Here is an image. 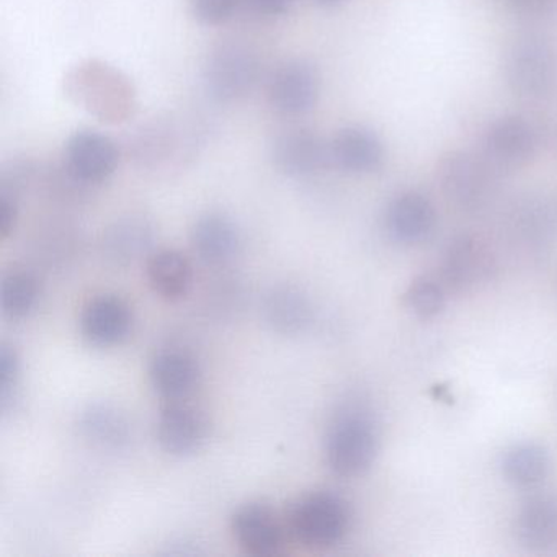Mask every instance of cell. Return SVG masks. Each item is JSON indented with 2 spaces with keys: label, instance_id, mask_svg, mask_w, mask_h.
Returning <instances> with one entry per match:
<instances>
[{
  "label": "cell",
  "instance_id": "7402d4cb",
  "mask_svg": "<svg viewBox=\"0 0 557 557\" xmlns=\"http://www.w3.org/2000/svg\"><path fill=\"white\" fill-rule=\"evenodd\" d=\"M81 430L94 445L122 449L132 440V425L119 409L106 404L90 406L81 417Z\"/></svg>",
  "mask_w": 557,
  "mask_h": 557
},
{
  "label": "cell",
  "instance_id": "ac0fdd59",
  "mask_svg": "<svg viewBox=\"0 0 557 557\" xmlns=\"http://www.w3.org/2000/svg\"><path fill=\"white\" fill-rule=\"evenodd\" d=\"M191 246L201 262L207 265H223L239 250V231L224 214H205L191 230Z\"/></svg>",
  "mask_w": 557,
  "mask_h": 557
},
{
  "label": "cell",
  "instance_id": "484cf974",
  "mask_svg": "<svg viewBox=\"0 0 557 557\" xmlns=\"http://www.w3.org/2000/svg\"><path fill=\"white\" fill-rule=\"evenodd\" d=\"M151 240V230L146 221L139 218H126L110 227L107 233L106 244L112 256L116 259H129L135 257L139 250L145 249L146 244Z\"/></svg>",
  "mask_w": 557,
  "mask_h": 557
},
{
  "label": "cell",
  "instance_id": "7a4b0ae2",
  "mask_svg": "<svg viewBox=\"0 0 557 557\" xmlns=\"http://www.w3.org/2000/svg\"><path fill=\"white\" fill-rule=\"evenodd\" d=\"M66 84L74 102L94 94L81 106L100 119V122H125L135 106V92L128 79L120 71L99 61H87L77 66L67 77Z\"/></svg>",
  "mask_w": 557,
  "mask_h": 557
},
{
  "label": "cell",
  "instance_id": "6da1fadb",
  "mask_svg": "<svg viewBox=\"0 0 557 557\" xmlns=\"http://www.w3.org/2000/svg\"><path fill=\"white\" fill-rule=\"evenodd\" d=\"M289 536L309 549H329L344 540L350 528V505L334 492L302 495L285 515Z\"/></svg>",
  "mask_w": 557,
  "mask_h": 557
},
{
  "label": "cell",
  "instance_id": "e0dca14e",
  "mask_svg": "<svg viewBox=\"0 0 557 557\" xmlns=\"http://www.w3.org/2000/svg\"><path fill=\"white\" fill-rule=\"evenodd\" d=\"M200 376L197 358L175 348L156 354L149 367L152 387L168 400L185 399L194 393Z\"/></svg>",
  "mask_w": 557,
  "mask_h": 557
},
{
  "label": "cell",
  "instance_id": "f546056e",
  "mask_svg": "<svg viewBox=\"0 0 557 557\" xmlns=\"http://www.w3.org/2000/svg\"><path fill=\"white\" fill-rule=\"evenodd\" d=\"M253 12L267 17L286 14L295 0H244Z\"/></svg>",
  "mask_w": 557,
  "mask_h": 557
},
{
  "label": "cell",
  "instance_id": "8fae6325",
  "mask_svg": "<svg viewBox=\"0 0 557 557\" xmlns=\"http://www.w3.org/2000/svg\"><path fill=\"white\" fill-rule=\"evenodd\" d=\"M484 151L485 158L497 168H523L536 154V129L524 116H502L488 125Z\"/></svg>",
  "mask_w": 557,
  "mask_h": 557
},
{
  "label": "cell",
  "instance_id": "9c48e42d",
  "mask_svg": "<svg viewBox=\"0 0 557 557\" xmlns=\"http://www.w3.org/2000/svg\"><path fill=\"white\" fill-rule=\"evenodd\" d=\"M554 70L553 51L541 38H520L508 53V84L515 94L527 99L544 96L550 89Z\"/></svg>",
  "mask_w": 557,
  "mask_h": 557
},
{
  "label": "cell",
  "instance_id": "1f68e13d",
  "mask_svg": "<svg viewBox=\"0 0 557 557\" xmlns=\"http://www.w3.org/2000/svg\"><path fill=\"white\" fill-rule=\"evenodd\" d=\"M315 4L321 5V8H337L341 5L344 0H314Z\"/></svg>",
  "mask_w": 557,
  "mask_h": 557
},
{
  "label": "cell",
  "instance_id": "603a6c76",
  "mask_svg": "<svg viewBox=\"0 0 557 557\" xmlns=\"http://www.w3.org/2000/svg\"><path fill=\"white\" fill-rule=\"evenodd\" d=\"M263 314L275 331L282 334H296L305 331L306 325L311 322L312 311L308 298L298 289L282 286L267 295Z\"/></svg>",
  "mask_w": 557,
  "mask_h": 557
},
{
  "label": "cell",
  "instance_id": "4fadbf2b",
  "mask_svg": "<svg viewBox=\"0 0 557 557\" xmlns=\"http://www.w3.org/2000/svg\"><path fill=\"white\" fill-rule=\"evenodd\" d=\"M384 226L394 243L419 246L425 243L435 230V207L419 191H404L387 205Z\"/></svg>",
  "mask_w": 557,
  "mask_h": 557
},
{
  "label": "cell",
  "instance_id": "52a82bcc",
  "mask_svg": "<svg viewBox=\"0 0 557 557\" xmlns=\"http://www.w3.org/2000/svg\"><path fill=\"white\" fill-rule=\"evenodd\" d=\"M120 151L115 141L96 129H77L64 145V169L81 185H97L115 174Z\"/></svg>",
  "mask_w": 557,
  "mask_h": 557
},
{
  "label": "cell",
  "instance_id": "d6986e66",
  "mask_svg": "<svg viewBox=\"0 0 557 557\" xmlns=\"http://www.w3.org/2000/svg\"><path fill=\"white\" fill-rule=\"evenodd\" d=\"M515 534L521 546L544 550L557 541V502L547 495H533L518 508Z\"/></svg>",
  "mask_w": 557,
  "mask_h": 557
},
{
  "label": "cell",
  "instance_id": "f1b7e54d",
  "mask_svg": "<svg viewBox=\"0 0 557 557\" xmlns=\"http://www.w3.org/2000/svg\"><path fill=\"white\" fill-rule=\"evenodd\" d=\"M17 220V198L12 191L0 190V236H2V239H8L14 233Z\"/></svg>",
  "mask_w": 557,
  "mask_h": 557
},
{
  "label": "cell",
  "instance_id": "277c9868",
  "mask_svg": "<svg viewBox=\"0 0 557 557\" xmlns=\"http://www.w3.org/2000/svg\"><path fill=\"white\" fill-rule=\"evenodd\" d=\"M259 73V57L252 48L240 41H224L208 57L203 83L216 102H239L252 92Z\"/></svg>",
  "mask_w": 557,
  "mask_h": 557
},
{
  "label": "cell",
  "instance_id": "8992f818",
  "mask_svg": "<svg viewBox=\"0 0 557 557\" xmlns=\"http://www.w3.org/2000/svg\"><path fill=\"white\" fill-rule=\"evenodd\" d=\"M321 96V76L311 61L295 58L276 67L270 77L269 102L278 115H306L318 106Z\"/></svg>",
  "mask_w": 557,
  "mask_h": 557
},
{
  "label": "cell",
  "instance_id": "5bb4252c",
  "mask_svg": "<svg viewBox=\"0 0 557 557\" xmlns=\"http://www.w3.org/2000/svg\"><path fill=\"white\" fill-rule=\"evenodd\" d=\"M275 168L289 177H306L324 169L331 161L329 145L311 129L282 133L272 146Z\"/></svg>",
  "mask_w": 557,
  "mask_h": 557
},
{
  "label": "cell",
  "instance_id": "83f0119b",
  "mask_svg": "<svg viewBox=\"0 0 557 557\" xmlns=\"http://www.w3.org/2000/svg\"><path fill=\"white\" fill-rule=\"evenodd\" d=\"M18 364L17 354L8 345H2L0 350V399H2V410H8L9 403L14 399L15 387H17Z\"/></svg>",
  "mask_w": 557,
  "mask_h": 557
},
{
  "label": "cell",
  "instance_id": "44dd1931",
  "mask_svg": "<svg viewBox=\"0 0 557 557\" xmlns=\"http://www.w3.org/2000/svg\"><path fill=\"white\" fill-rule=\"evenodd\" d=\"M549 469V453L540 443H517L502 458L504 478L518 488L536 487L547 478Z\"/></svg>",
  "mask_w": 557,
  "mask_h": 557
},
{
  "label": "cell",
  "instance_id": "3957f363",
  "mask_svg": "<svg viewBox=\"0 0 557 557\" xmlns=\"http://www.w3.org/2000/svg\"><path fill=\"white\" fill-rule=\"evenodd\" d=\"M376 426L370 417L347 410L332 422L325 438L329 468L342 478H357L373 466L377 455Z\"/></svg>",
  "mask_w": 557,
  "mask_h": 557
},
{
  "label": "cell",
  "instance_id": "4dcf8cb0",
  "mask_svg": "<svg viewBox=\"0 0 557 557\" xmlns=\"http://www.w3.org/2000/svg\"><path fill=\"white\" fill-rule=\"evenodd\" d=\"M530 12H547L557 8V0H517Z\"/></svg>",
  "mask_w": 557,
  "mask_h": 557
},
{
  "label": "cell",
  "instance_id": "30bf717a",
  "mask_svg": "<svg viewBox=\"0 0 557 557\" xmlns=\"http://www.w3.org/2000/svg\"><path fill=\"white\" fill-rule=\"evenodd\" d=\"M234 540L250 556L272 557L285 549L286 521L269 505L249 504L240 507L231 521Z\"/></svg>",
  "mask_w": 557,
  "mask_h": 557
},
{
  "label": "cell",
  "instance_id": "4316f807",
  "mask_svg": "<svg viewBox=\"0 0 557 557\" xmlns=\"http://www.w3.org/2000/svg\"><path fill=\"white\" fill-rule=\"evenodd\" d=\"M243 0H188L191 15L200 24L218 27L236 15Z\"/></svg>",
  "mask_w": 557,
  "mask_h": 557
},
{
  "label": "cell",
  "instance_id": "5b68a950",
  "mask_svg": "<svg viewBox=\"0 0 557 557\" xmlns=\"http://www.w3.org/2000/svg\"><path fill=\"white\" fill-rule=\"evenodd\" d=\"M487 162L465 151H449L440 159V187L449 203L461 210H478L491 197L494 178Z\"/></svg>",
  "mask_w": 557,
  "mask_h": 557
},
{
  "label": "cell",
  "instance_id": "d4e9b609",
  "mask_svg": "<svg viewBox=\"0 0 557 557\" xmlns=\"http://www.w3.org/2000/svg\"><path fill=\"white\" fill-rule=\"evenodd\" d=\"M403 301L419 319L436 318L446 306L445 285L432 276H419L407 286Z\"/></svg>",
  "mask_w": 557,
  "mask_h": 557
},
{
  "label": "cell",
  "instance_id": "7c38bea8",
  "mask_svg": "<svg viewBox=\"0 0 557 557\" xmlns=\"http://www.w3.org/2000/svg\"><path fill=\"white\" fill-rule=\"evenodd\" d=\"M207 417L185 399L168 400L158 420V440L161 448L172 456H187L198 451L207 442Z\"/></svg>",
  "mask_w": 557,
  "mask_h": 557
},
{
  "label": "cell",
  "instance_id": "cb8c5ba5",
  "mask_svg": "<svg viewBox=\"0 0 557 557\" xmlns=\"http://www.w3.org/2000/svg\"><path fill=\"white\" fill-rule=\"evenodd\" d=\"M40 296L37 278L28 272L15 270L2 278L0 285V308L8 318H27Z\"/></svg>",
  "mask_w": 557,
  "mask_h": 557
},
{
  "label": "cell",
  "instance_id": "ba28073f",
  "mask_svg": "<svg viewBox=\"0 0 557 557\" xmlns=\"http://www.w3.org/2000/svg\"><path fill=\"white\" fill-rule=\"evenodd\" d=\"M497 262L481 237L462 234L446 247L442 260V276L453 292H471L494 278Z\"/></svg>",
  "mask_w": 557,
  "mask_h": 557
},
{
  "label": "cell",
  "instance_id": "9a60e30c",
  "mask_svg": "<svg viewBox=\"0 0 557 557\" xmlns=\"http://www.w3.org/2000/svg\"><path fill=\"white\" fill-rule=\"evenodd\" d=\"M133 312L125 299L115 295H100L90 299L81 315L84 338L96 347H113L128 337Z\"/></svg>",
  "mask_w": 557,
  "mask_h": 557
},
{
  "label": "cell",
  "instance_id": "2e32d148",
  "mask_svg": "<svg viewBox=\"0 0 557 557\" xmlns=\"http://www.w3.org/2000/svg\"><path fill=\"white\" fill-rule=\"evenodd\" d=\"M331 162L350 174H371L384 162V145L380 136L364 126L338 129L329 143Z\"/></svg>",
  "mask_w": 557,
  "mask_h": 557
},
{
  "label": "cell",
  "instance_id": "ffe728a7",
  "mask_svg": "<svg viewBox=\"0 0 557 557\" xmlns=\"http://www.w3.org/2000/svg\"><path fill=\"white\" fill-rule=\"evenodd\" d=\"M146 276L156 295L165 301H178L194 285V267L184 253L161 250L149 257Z\"/></svg>",
  "mask_w": 557,
  "mask_h": 557
}]
</instances>
